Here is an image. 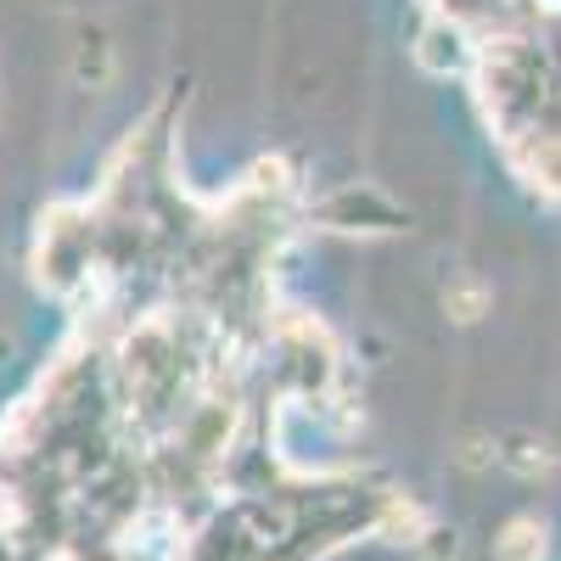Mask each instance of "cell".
I'll list each match as a JSON object with an SVG mask.
<instances>
[{
  "label": "cell",
  "instance_id": "obj_3",
  "mask_svg": "<svg viewBox=\"0 0 561 561\" xmlns=\"http://www.w3.org/2000/svg\"><path fill=\"white\" fill-rule=\"evenodd\" d=\"M494 556L500 561H539L545 556V523L539 517H511L494 539Z\"/></svg>",
  "mask_w": 561,
  "mask_h": 561
},
{
  "label": "cell",
  "instance_id": "obj_4",
  "mask_svg": "<svg viewBox=\"0 0 561 561\" xmlns=\"http://www.w3.org/2000/svg\"><path fill=\"white\" fill-rule=\"evenodd\" d=\"M415 57H421V68H433V73H455V68L466 62V51H460V34H455L449 23H433L427 34H421Z\"/></svg>",
  "mask_w": 561,
  "mask_h": 561
},
{
  "label": "cell",
  "instance_id": "obj_7",
  "mask_svg": "<svg viewBox=\"0 0 561 561\" xmlns=\"http://www.w3.org/2000/svg\"><path fill=\"white\" fill-rule=\"evenodd\" d=\"M460 460H466V466H489V460H500V449H494L489 438H466V449H460Z\"/></svg>",
  "mask_w": 561,
  "mask_h": 561
},
{
  "label": "cell",
  "instance_id": "obj_2",
  "mask_svg": "<svg viewBox=\"0 0 561 561\" xmlns=\"http://www.w3.org/2000/svg\"><path fill=\"white\" fill-rule=\"evenodd\" d=\"M113 73H118V57H113L107 34H84L79 51H73V79H79L84 90H107Z\"/></svg>",
  "mask_w": 561,
  "mask_h": 561
},
{
  "label": "cell",
  "instance_id": "obj_6",
  "mask_svg": "<svg viewBox=\"0 0 561 561\" xmlns=\"http://www.w3.org/2000/svg\"><path fill=\"white\" fill-rule=\"evenodd\" d=\"M500 460L511 466V472H523V478H539V472H550V455H545V444H534V438H517L511 449H500Z\"/></svg>",
  "mask_w": 561,
  "mask_h": 561
},
{
  "label": "cell",
  "instance_id": "obj_1",
  "mask_svg": "<svg viewBox=\"0 0 561 561\" xmlns=\"http://www.w3.org/2000/svg\"><path fill=\"white\" fill-rule=\"evenodd\" d=\"M444 314H449V320H460V325L483 320V314H489V280H483V275H472V270L449 275V287H444Z\"/></svg>",
  "mask_w": 561,
  "mask_h": 561
},
{
  "label": "cell",
  "instance_id": "obj_5",
  "mask_svg": "<svg viewBox=\"0 0 561 561\" xmlns=\"http://www.w3.org/2000/svg\"><path fill=\"white\" fill-rule=\"evenodd\" d=\"M377 534H404V539H421V534H427V517H421V511L404 500V494H393L388 505H382V517H377Z\"/></svg>",
  "mask_w": 561,
  "mask_h": 561
}]
</instances>
